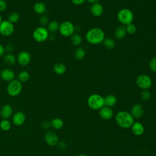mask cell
<instances>
[{"label":"cell","instance_id":"obj_1","mask_svg":"<svg viewBox=\"0 0 156 156\" xmlns=\"http://www.w3.org/2000/svg\"><path fill=\"white\" fill-rule=\"evenodd\" d=\"M85 38L88 43L91 44H99L105 39V33L99 27H93L87 31Z\"/></svg>","mask_w":156,"mask_h":156},{"label":"cell","instance_id":"obj_2","mask_svg":"<svg viewBox=\"0 0 156 156\" xmlns=\"http://www.w3.org/2000/svg\"><path fill=\"white\" fill-rule=\"evenodd\" d=\"M116 121L118 125L122 128H129L133 124V116L128 112L121 111L116 115Z\"/></svg>","mask_w":156,"mask_h":156},{"label":"cell","instance_id":"obj_3","mask_svg":"<svg viewBox=\"0 0 156 156\" xmlns=\"http://www.w3.org/2000/svg\"><path fill=\"white\" fill-rule=\"evenodd\" d=\"M118 21L123 25L127 26L132 23L134 20L133 13L129 9H122L117 13Z\"/></svg>","mask_w":156,"mask_h":156},{"label":"cell","instance_id":"obj_4","mask_svg":"<svg viewBox=\"0 0 156 156\" xmlns=\"http://www.w3.org/2000/svg\"><path fill=\"white\" fill-rule=\"evenodd\" d=\"M88 104L91 108L94 110L101 108L104 105V98L99 94H91L88 99Z\"/></svg>","mask_w":156,"mask_h":156},{"label":"cell","instance_id":"obj_5","mask_svg":"<svg viewBox=\"0 0 156 156\" xmlns=\"http://www.w3.org/2000/svg\"><path fill=\"white\" fill-rule=\"evenodd\" d=\"M58 31L63 37H71L75 31V27L71 22L65 21L60 24Z\"/></svg>","mask_w":156,"mask_h":156},{"label":"cell","instance_id":"obj_6","mask_svg":"<svg viewBox=\"0 0 156 156\" xmlns=\"http://www.w3.org/2000/svg\"><path fill=\"white\" fill-rule=\"evenodd\" d=\"M49 34L48 29L43 26L36 28L33 32L34 39L38 43L45 41L49 38Z\"/></svg>","mask_w":156,"mask_h":156},{"label":"cell","instance_id":"obj_7","mask_svg":"<svg viewBox=\"0 0 156 156\" xmlns=\"http://www.w3.org/2000/svg\"><path fill=\"white\" fill-rule=\"evenodd\" d=\"M22 83L18 80L13 79L10 81L7 86V93L11 96H18L22 90Z\"/></svg>","mask_w":156,"mask_h":156},{"label":"cell","instance_id":"obj_8","mask_svg":"<svg viewBox=\"0 0 156 156\" xmlns=\"http://www.w3.org/2000/svg\"><path fill=\"white\" fill-rule=\"evenodd\" d=\"M137 86L143 90H147L152 85V80L147 74H141L136 79Z\"/></svg>","mask_w":156,"mask_h":156},{"label":"cell","instance_id":"obj_9","mask_svg":"<svg viewBox=\"0 0 156 156\" xmlns=\"http://www.w3.org/2000/svg\"><path fill=\"white\" fill-rule=\"evenodd\" d=\"M14 32L13 24L8 20L2 21L0 24V34L4 36H10Z\"/></svg>","mask_w":156,"mask_h":156},{"label":"cell","instance_id":"obj_10","mask_svg":"<svg viewBox=\"0 0 156 156\" xmlns=\"http://www.w3.org/2000/svg\"><path fill=\"white\" fill-rule=\"evenodd\" d=\"M31 57L30 54L27 52L23 51L20 52L17 56V61L18 63L21 66H26L30 62Z\"/></svg>","mask_w":156,"mask_h":156},{"label":"cell","instance_id":"obj_11","mask_svg":"<svg viewBox=\"0 0 156 156\" xmlns=\"http://www.w3.org/2000/svg\"><path fill=\"white\" fill-rule=\"evenodd\" d=\"M15 76V74L14 71L9 68L3 69L0 74V76L2 80L9 82L14 79Z\"/></svg>","mask_w":156,"mask_h":156},{"label":"cell","instance_id":"obj_12","mask_svg":"<svg viewBox=\"0 0 156 156\" xmlns=\"http://www.w3.org/2000/svg\"><path fill=\"white\" fill-rule=\"evenodd\" d=\"M90 12L95 17L101 16L104 12V7L99 2H95L91 4L90 7Z\"/></svg>","mask_w":156,"mask_h":156},{"label":"cell","instance_id":"obj_13","mask_svg":"<svg viewBox=\"0 0 156 156\" xmlns=\"http://www.w3.org/2000/svg\"><path fill=\"white\" fill-rule=\"evenodd\" d=\"M45 140L49 146H54L58 143L57 135L52 131L47 132L45 134Z\"/></svg>","mask_w":156,"mask_h":156},{"label":"cell","instance_id":"obj_14","mask_svg":"<svg viewBox=\"0 0 156 156\" xmlns=\"http://www.w3.org/2000/svg\"><path fill=\"white\" fill-rule=\"evenodd\" d=\"M26 119L25 115L21 112H16L13 117V122L16 126L22 125Z\"/></svg>","mask_w":156,"mask_h":156},{"label":"cell","instance_id":"obj_15","mask_svg":"<svg viewBox=\"0 0 156 156\" xmlns=\"http://www.w3.org/2000/svg\"><path fill=\"white\" fill-rule=\"evenodd\" d=\"M13 109L12 107L9 104L4 105L1 110V115L5 119L9 118L12 114Z\"/></svg>","mask_w":156,"mask_h":156},{"label":"cell","instance_id":"obj_16","mask_svg":"<svg viewBox=\"0 0 156 156\" xmlns=\"http://www.w3.org/2000/svg\"><path fill=\"white\" fill-rule=\"evenodd\" d=\"M100 116L105 119H110L113 116V112L108 107H102L99 112Z\"/></svg>","mask_w":156,"mask_h":156},{"label":"cell","instance_id":"obj_17","mask_svg":"<svg viewBox=\"0 0 156 156\" xmlns=\"http://www.w3.org/2000/svg\"><path fill=\"white\" fill-rule=\"evenodd\" d=\"M126 34L127 32L126 30V27H124V26H120L116 28L114 35L117 39H122L126 36Z\"/></svg>","mask_w":156,"mask_h":156},{"label":"cell","instance_id":"obj_18","mask_svg":"<svg viewBox=\"0 0 156 156\" xmlns=\"http://www.w3.org/2000/svg\"><path fill=\"white\" fill-rule=\"evenodd\" d=\"M35 12L39 15H43L46 10V5L42 2H37L34 5Z\"/></svg>","mask_w":156,"mask_h":156},{"label":"cell","instance_id":"obj_19","mask_svg":"<svg viewBox=\"0 0 156 156\" xmlns=\"http://www.w3.org/2000/svg\"><path fill=\"white\" fill-rule=\"evenodd\" d=\"M143 108L140 104H136L132 108V114L135 118H140L143 114Z\"/></svg>","mask_w":156,"mask_h":156},{"label":"cell","instance_id":"obj_20","mask_svg":"<svg viewBox=\"0 0 156 156\" xmlns=\"http://www.w3.org/2000/svg\"><path fill=\"white\" fill-rule=\"evenodd\" d=\"M53 70L55 74L58 75H62L66 72V68L63 63H57L54 65Z\"/></svg>","mask_w":156,"mask_h":156},{"label":"cell","instance_id":"obj_21","mask_svg":"<svg viewBox=\"0 0 156 156\" xmlns=\"http://www.w3.org/2000/svg\"><path fill=\"white\" fill-rule=\"evenodd\" d=\"M132 130L135 135H140L143 133L144 127L141 123H140L138 122H136L133 124L132 127Z\"/></svg>","mask_w":156,"mask_h":156},{"label":"cell","instance_id":"obj_22","mask_svg":"<svg viewBox=\"0 0 156 156\" xmlns=\"http://www.w3.org/2000/svg\"><path fill=\"white\" fill-rule=\"evenodd\" d=\"M104 105L107 107L113 106L116 102V98L115 96L112 94H109L104 98Z\"/></svg>","mask_w":156,"mask_h":156},{"label":"cell","instance_id":"obj_23","mask_svg":"<svg viewBox=\"0 0 156 156\" xmlns=\"http://www.w3.org/2000/svg\"><path fill=\"white\" fill-rule=\"evenodd\" d=\"M59 26H60V24H58V23L57 21H52L48 23L47 29L49 32L54 33V32H57V30H58Z\"/></svg>","mask_w":156,"mask_h":156},{"label":"cell","instance_id":"obj_24","mask_svg":"<svg viewBox=\"0 0 156 156\" xmlns=\"http://www.w3.org/2000/svg\"><path fill=\"white\" fill-rule=\"evenodd\" d=\"M102 44L104 46L108 49H112L115 48L116 45L115 41L110 38H105V39L102 41Z\"/></svg>","mask_w":156,"mask_h":156},{"label":"cell","instance_id":"obj_25","mask_svg":"<svg viewBox=\"0 0 156 156\" xmlns=\"http://www.w3.org/2000/svg\"><path fill=\"white\" fill-rule=\"evenodd\" d=\"M4 60L6 64L9 65H13L16 62V57L13 54L9 53L4 56Z\"/></svg>","mask_w":156,"mask_h":156},{"label":"cell","instance_id":"obj_26","mask_svg":"<svg viewBox=\"0 0 156 156\" xmlns=\"http://www.w3.org/2000/svg\"><path fill=\"white\" fill-rule=\"evenodd\" d=\"M82 37L78 34H73L71 36V41L74 46H79L82 43Z\"/></svg>","mask_w":156,"mask_h":156},{"label":"cell","instance_id":"obj_27","mask_svg":"<svg viewBox=\"0 0 156 156\" xmlns=\"http://www.w3.org/2000/svg\"><path fill=\"white\" fill-rule=\"evenodd\" d=\"M30 78V74L27 71H21L18 76V80L21 82H26Z\"/></svg>","mask_w":156,"mask_h":156},{"label":"cell","instance_id":"obj_28","mask_svg":"<svg viewBox=\"0 0 156 156\" xmlns=\"http://www.w3.org/2000/svg\"><path fill=\"white\" fill-rule=\"evenodd\" d=\"M20 15L16 12H13L10 13L8 16V21L12 23V24L17 23L20 20Z\"/></svg>","mask_w":156,"mask_h":156},{"label":"cell","instance_id":"obj_29","mask_svg":"<svg viewBox=\"0 0 156 156\" xmlns=\"http://www.w3.org/2000/svg\"><path fill=\"white\" fill-rule=\"evenodd\" d=\"M85 56V51L82 48H78L74 52V57L77 60H82Z\"/></svg>","mask_w":156,"mask_h":156},{"label":"cell","instance_id":"obj_30","mask_svg":"<svg viewBox=\"0 0 156 156\" xmlns=\"http://www.w3.org/2000/svg\"><path fill=\"white\" fill-rule=\"evenodd\" d=\"M51 126L55 129H60L62 127L63 125V122L62 119L59 118H55L52 120L51 122Z\"/></svg>","mask_w":156,"mask_h":156},{"label":"cell","instance_id":"obj_31","mask_svg":"<svg viewBox=\"0 0 156 156\" xmlns=\"http://www.w3.org/2000/svg\"><path fill=\"white\" fill-rule=\"evenodd\" d=\"M126 32L127 34L132 35L136 32V27L135 25H134L133 23H131V24H129L126 26Z\"/></svg>","mask_w":156,"mask_h":156},{"label":"cell","instance_id":"obj_32","mask_svg":"<svg viewBox=\"0 0 156 156\" xmlns=\"http://www.w3.org/2000/svg\"><path fill=\"white\" fill-rule=\"evenodd\" d=\"M11 124L7 120H3L0 123V127L4 131H7L10 129Z\"/></svg>","mask_w":156,"mask_h":156},{"label":"cell","instance_id":"obj_33","mask_svg":"<svg viewBox=\"0 0 156 156\" xmlns=\"http://www.w3.org/2000/svg\"><path fill=\"white\" fill-rule=\"evenodd\" d=\"M39 22L41 26H46L49 23V18L46 15H43L39 18Z\"/></svg>","mask_w":156,"mask_h":156},{"label":"cell","instance_id":"obj_34","mask_svg":"<svg viewBox=\"0 0 156 156\" xmlns=\"http://www.w3.org/2000/svg\"><path fill=\"white\" fill-rule=\"evenodd\" d=\"M141 96L143 100L148 101L151 98V93L147 90H144L141 94Z\"/></svg>","mask_w":156,"mask_h":156},{"label":"cell","instance_id":"obj_35","mask_svg":"<svg viewBox=\"0 0 156 156\" xmlns=\"http://www.w3.org/2000/svg\"><path fill=\"white\" fill-rule=\"evenodd\" d=\"M149 68L153 72H156V57H153L149 62Z\"/></svg>","mask_w":156,"mask_h":156},{"label":"cell","instance_id":"obj_36","mask_svg":"<svg viewBox=\"0 0 156 156\" xmlns=\"http://www.w3.org/2000/svg\"><path fill=\"white\" fill-rule=\"evenodd\" d=\"M7 9V3L5 0H0V12H4Z\"/></svg>","mask_w":156,"mask_h":156},{"label":"cell","instance_id":"obj_37","mask_svg":"<svg viewBox=\"0 0 156 156\" xmlns=\"http://www.w3.org/2000/svg\"><path fill=\"white\" fill-rule=\"evenodd\" d=\"M50 126H51V124L48 121H43L41 124V127L44 129H48L50 127Z\"/></svg>","mask_w":156,"mask_h":156},{"label":"cell","instance_id":"obj_38","mask_svg":"<svg viewBox=\"0 0 156 156\" xmlns=\"http://www.w3.org/2000/svg\"><path fill=\"white\" fill-rule=\"evenodd\" d=\"M71 2L75 5H81L83 4L85 0H71Z\"/></svg>","mask_w":156,"mask_h":156},{"label":"cell","instance_id":"obj_39","mask_svg":"<svg viewBox=\"0 0 156 156\" xmlns=\"http://www.w3.org/2000/svg\"><path fill=\"white\" fill-rule=\"evenodd\" d=\"M66 144L63 142V141H61V142H59L58 144V147L62 150H63L66 148Z\"/></svg>","mask_w":156,"mask_h":156},{"label":"cell","instance_id":"obj_40","mask_svg":"<svg viewBox=\"0 0 156 156\" xmlns=\"http://www.w3.org/2000/svg\"><path fill=\"white\" fill-rule=\"evenodd\" d=\"M5 51V48L1 44H0V57L4 55Z\"/></svg>","mask_w":156,"mask_h":156},{"label":"cell","instance_id":"obj_41","mask_svg":"<svg viewBox=\"0 0 156 156\" xmlns=\"http://www.w3.org/2000/svg\"><path fill=\"white\" fill-rule=\"evenodd\" d=\"M5 50H6L8 52H10L13 50V46L11 44H7L5 47Z\"/></svg>","mask_w":156,"mask_h":156},{"label":"cell","instance_id":"obj_42","mask_svg":"<svg viewBox=\"0 0 156 156\" xmlns=\"http://www.w3.org/2000/svg\"><path fill=\"white\" fill-rule=\"evenodd\" d=\"M89 2L91 3V4H93V3H95V2H98V1L99 0H87Z\"/></svg>","mask_w":156,"mask_h":156},{"label":"cell","instance_id":"obj_43","mask_svg":"<svg viewBox=\"0 0 156 156\" xmlns=\"http://www.w3.org/2000/svg\"><path fill=\"white\" fill-rule=\"evenodd\" d=\"M1 22H2V17H1V15L0 14V24L1 23Z\"/></svg>","mask_w":156,"mask_h":156},{"label":"cell","instance_id":"obj_44","mask_svg":"<svg viewBox=\"0 0 156 156\" xmlns=\"http://www.w3.org/2000/svg\"><path fill=\"white\" fill-rule=\"evenodd\" d=\"M78 156H87V155H78Z\"/></svg>","mask_w":156,"mask_h":156}]
</instances>
